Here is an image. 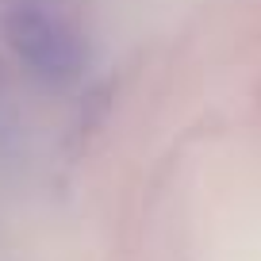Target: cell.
<instances>
[{
	"instance_id": "obj_1",
	"label": "cell",
	"mask_w": 261,
	"mask_h": 261,
	"mask_svg": "<svg viewBox=\"0 0 261 261\" xmlns=\"http://www.w3.org/2000/svg\"><path fill=\"white\" fill-rule=\"evenodd\" d=\"M4 39L12 54L27 65V73L54 89L73 85L89 65L85 39L42 4H16L4 16Z\"/></svg>"
},
{
	"instance_id": "obj_2",
	"label": "cell",
	"mask_w": 261,
	"mask_h": 261,
	"mask_svg": "<svg viewBox=\"0 0 261 261\" xmlns=\"http://www.w3.org/2000/svg\"><path fill=\"white\" fill-rule=\"evenodd\" d=\"M16 146H19V104L8 73H4V62H0V158L12 154Z\"/></svg>"
}]
</instances>
